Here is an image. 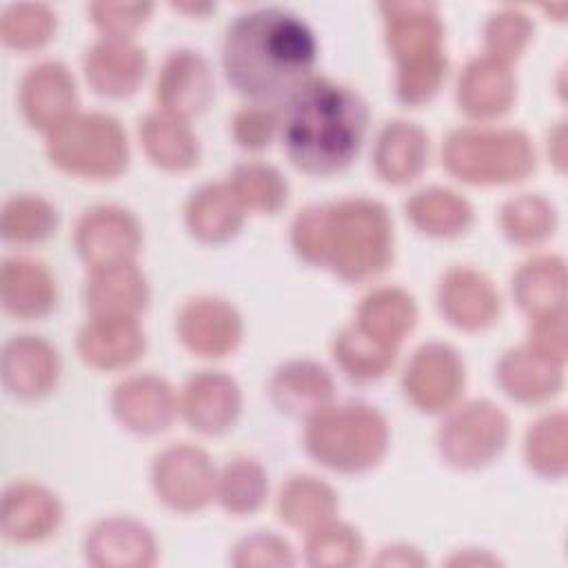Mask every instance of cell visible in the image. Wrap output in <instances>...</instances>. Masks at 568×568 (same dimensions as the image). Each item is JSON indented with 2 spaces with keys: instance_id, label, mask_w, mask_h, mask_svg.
Instances as JSON below:
<instances>
[{
  "instance_id": "6da1fadb",
  "label": "cell",
  "mask_w": 568,
  "mask_h": 568,
  "mask_svg": "<svg viewBox=\"0 0 568 568\" xmlns=\"http://www.w3.org/2000/svg\"><path fill=\"white\" fill-rule=\"evenodd\" d=\"M317 60L313 29L293 11L262 7L240 13L224 33L222 71L251 104H284Z\"/></svg>"
},
{
  "instance_id": "7a4b0ae2",
  "label": "cell",
  "mask_w": 568,
  "mask_h": 568,
  "mask_svg": "<svg viewBox=\"0 0 568 568\" xmlns=\"http://www.w3.org/2000/svg\"><path fill=\"white\" fill-rule=\"evenodd\" d=\"M282 106V146L302 173L335 175L359 155L371 113L351 87L311 75Z\"/></svg>"
},
{
  "instance_id": "3957f363",
  "label": "cell",
  "mask_w": 568,
  "mask_h": 568,
  "mask_svg": "<svg viewBox=\"0 0 568 568\" xmlns=\"http://www.w3.org/2000/svg\"><path fill=\"white\" fill-rule=\"evenodd\" d=\"M295 253L346 282L382 273L393 260V222L386 206L368 197L313 204L291 226Z\"/></svg>"
},
{
  "instance_id": "277c9868",
  "label": "cell",
  "mask_w": 568,
  "mask_h": 568,
  "mask_svg": "<svg viewBox=\"0 0 568 568\" xmlns=\"http://www.w3.org/2000/svg\"><path fill=\"white\" fill-rule=\"evenodd\" d=\"M386 44L397 62L395 93L408 106L428 102L446 75L444 29L433 4H379Z\"/></svg>"
},
{
  "instance_id": "5b68a950",
  "label": "cell",
  "mask_w": 568,
  "mask_h": 568,
  "mask_svg": "<svg viewBox=\"0 0 568 568\" xmlns=\"http://www.w3.org/2000/svg\"><path fill=\"white\" fill-rule=\"evenodd\" d=\"M304 446L313 459L337 473H366L388 450V424L366 404L326 406L306 424Z\"/></svg>"
},
{
  "instance_id": "8992f818",
  "label": "cell",
  "mask_w": 568,
  "mask_h": 568,
  "mask_svg": "<svg viewBox=\"0 0 568 568\" xmlns=\"http://www.w3.org/2000/svg\"><path fill=\"white\" fill-rule=\"evenodd\" d=\"M446 169L470 184H508L535 169V149L515 129L462 126L444 142Z\"/></svg>"
},
{
  "instance_id": "52a82bcc",
  "label": "cell",
  "mask_w": 568,
  "mask_h": 568,
  "mask_svg": "<svg viewBox=\"0 0 568 568\" xmlns=\"http://www.w3.org/2000/svg\"><path fill=\"white\" fill-rule=\"evenodd\" d=\"M47 155L71 175L109 180L129 164L126 133L106 113H75L47 133Z\"/></svg>"
},
{
  "instance_id": "ba28073f",
  "label": "cell",
  "mask_w": 568,
  "mask_h": 568,
  "mask_svg": "<svg viewBox=\"0 0 568 568\" xmlns=\"http://www.w3.org/2000/svg\"><path fill=\"white\" fill-rule=\"evenodd\" d=\"M508 430V417L495 404L475 399L448 415L437 433V448L455 468H481L504 450Z\"/></svg>"
},
{
  "instance_id": "9c48e42d",
  "label": "cell",
  "mask_w": 568,
  "mask_h": 568,
  "mask_svg": "<svg viewBox=\"0 0 568 568\" xmlns=\"http://www.w3.org/2000/svg\"><path fill=\"white\" fill-rule=\"evenodd\" d=\"M151 477L158 499L178 513L200 510L215 497V468L209 455L191 444L164 448L153 462Z\"/></svg>"
},
{
  "instance_id": "30bf717a",
  "label": "cell",
  "mask_w": 568,
  "mask_h": 568,
  "mask_svg": "<svg viewBox=\"0 0 568 568\" xmlns=\"http://www.w3.org/2000/svg\"><path fill=\"white\" fill-rule=\"evenodd\" d=\"M464 388V362L442 342H428L415 351L404 373L406 397L424 413L448 410Z\"/></svg>"
},
{
  "instance_id": "8fae6325",
  "label": "cell",
  "mask_w": 568,
  "mask_h": 568,
  "mask_svg": "<svg viewBox=\"0 0 568 568\" xmlns=\"http://www.w3.org/2000/svg\"><path fill=\"white\" fill-rule=\"evenodd\" d=\"M75 248L91 266L133 262L142 233L135 215L115 204H100L82 213L75 224Z\"/></svg>"
},
{
  "instance_id": "7c38bea8",
  "label": "cell",
  "mask_w": 568,
  "mask_h": 568,
  "mask_svg": "<svg viewBox=\"0 0 568 568\" xmlns=\"http://www.w3.org/2000/svg\"><path fill=\"white\" fill-rule=\"evenodd\" d=\"M75 82L62 62L47 60L24 73L20 82V109L33 129L51 133L75 115Z\"/></svg>"
},
{
  "instance_id": "4fadbf2b",
  "label": "cell",
  "mask_w": 568,
  "mask_h": 568,
  "mask_svg": "<svg viewBox=\"0 0 568 568\" xmlns=\"http://www.w3.org/2000/svg\"><path fill=\"white\" fill-rule=\"evenodd\" d=\"M442 315L462 331H484L499 317V293L493 282L468 266L446 271L437 286Z\"/></svg>"
},
{
  "instance_id": "5bb4252c",
  "label": "cell",
  "mask_w": 568,
  "mask_h": 568,
  "mask_svg": "<svg viewBox=\"0 0 568 568\" xmlns=\"http://www.w3.org/2000/svg\"><path fill=\"white\" fill-rule=\"evenodd\" d=\"M155 98L160 111L178 118L202 113L213 100V75L206 60L197 51H171L158 75Z\"/></svg>"
},
{
  "instance_id": "9a60e30c",
  "label": "cell",
  "mask_w": 568,
  "mask_h": 568,
  "mask_svg": "<svg viewBox=\"0 0 568 568\" xmlns=\"http://www.w3.org/2000/svg\"><path fill=\"white\" fill-rule=\"evenodd\" d=\"M178 333L189 351L202 357H222L242 339L237 311L217 297L189 300L178 315Z\"/></svg>"
},
{
  "instance_id": "2e32d148",
  "label": "cell",
  "mask_w": 568,
  "mask_h": 568,
  "mask_svg": "<svg viewBox=\"0 0 568 568\" xmlns=\"http://www.w3.org/2000/svg\"><path fill=\"white\" fill-rule=\"evenodd\" d=\"M178 406L191 428L220 435L235 424L242 397L235 379L217 371H202L184 384Z\"/></svg>"
},
{
  "instance_id": "e0dca14e",
  "label": "cell",
  "mask_w": 568,
  "mask_h": 568,
  "mask_svg": "<svg viewBox=\"0 0 568 568\" xmlns=\"http://www.w3.org/2000/svg\"><path fill=\"white\" fill-rule=\"evenodd\" d=\"M62 519V506L55 493L33 481H16L2 495L0 526L7 539L31 544L47 539Z\"/></svg>"
},
{
  "instance_id": "ac0fdd59",
  "label": "cell",
  "mask_w": 568,
  "mask_h": 568,
  "mask_svg": "<svg viewBox=\"0 0 568 568\" xmlns=\"http://www.w3.org/2000/svg\"><path fill=\"white\" fill-rule=\"evenodd\" d=\"M2 384L22 399L47 395L58 379L55 348L38 335H13L2 346Z\"/></svg>"
},
{
  "instance_id": "d6986e66",
  "label": "cell",
  "mask_w": 568,
  "mask_h": 568,
  "mask_svg": "<svg viewBox=\"0 0 568 568\" xmlns=\"http://www.w3.org/2000/svg\"><path fill=\"white\" fill-rule=\"evenodd\" d=\"M111 404L124 428L140 435H153L171 424L178 397L162 377L135 375L115 386Z\"/></svg>"
},
{
  "instance_id": "ffe728a7",
  "label": "cell",
  "mask_w": 568,
  "mask_h": 568,
  "mask_svg": "<svg viewBox=\"0 0 568 568\" xmlns=\"http://www.w3.org/2000/svg\"><path fill=\"white\" fill-rule=\"evenodd\" d=\"M146 55L129 38H102L84 55V75L95 93L126 98L144 80Z\"/></svg>"
},
{
  "instance_id": "44dd1931",
  "label": "cell",
  "mask_w": 568,
  "mask_h": 568,
  "mask_svg": "<svg viewBox=\"0 0 568 568\" xmlns=\"http://www.w3.org/2000/svg\"><path fill=\"white\" fill-rule=\"evenodd\" d=\"M144 351V333L133 315H91L78 333V353L93 368H120Z\"/></svg>"
},
{
  "instance_id": "7402d4cb",
  "label": "cell",
  "mask_w": 568,
  "mask_h": 568,
  "mask_svg": "<svg viewBox=\"0 0 568 568\" xmlns=\"http://www.w3.org/2000/svg\"><path fill=\"white\" fill-rule=\"evenodd\" d=\"M268 393L273 404L291 415L311 419L333 399V377L331 373L311 359H291L275 368Z\"/></svg>"
},
{
  "instance_id": "603a6c76",
  "label": "cell",
  "mask_w": 568,
  "mask_h": 568,
  "mask_svg": "<svg viewBox=\"0 0 568 568\" xmlns=\"http://www.w3.org/2000/svg\"><path fill=\"white\" fill-rule=\"evenodd\" d=\"M0 300L9 315L36 320L55 306V280L31 257H7L0 271Z\"/></svg>"
},
{
  "instance_id": "cb8c5ba5",
  "label": "cell",
  "mask_w": 568,
  "mask_h": 568,
  "mask_svg": "<svg viewBox=\"0 0 568 568\" xmlns=\"http://www.w3.org/2000/svg\"><path fill=\"white\" fill-rule=\"evenodd\" d=\"M87 559L98 566H149L155 561V539L146 526L126 517L98 521L84 541Z\"/></svg>"
},
{
  "instance_id": "d4e9b609",
  "label": "cell",
  "mask_w": 568,
  "mask_h": 568,
  "mask_svg": "<svg viewBox=\"0 0 568 568\" xmlns=\"http://www.w3.org/2000/svg\"><path fill=\"white\" fill-rule=\"evenodd\" d=\"M513 98L515 80L508 64L490 55L473 60L459 78L457 104L470 118H497L510 109Z\"/></svg>"
},
{
  "instance_id": "484cf974",
  "label": "cell",
  "mask_w": 568,
  "mask_h": 568,
  "mask_svg": "<svg viewBox=\"0 0 568 568\" xmlns=\"http://www.w3.org/2000/svg\"><path fill=\"white\" fill-rule=\"evenodd\" d=\"M149 300L146 280L133 262L91 268L84 302L91 315H138Z\"/></svg>"
},
{
  "instance_id": "4316f807",
  "label": "cell",
  "mask_w": 568,
  "mask_h": 568,
  "mask_svg": "<svg viewBox=\"0 0 568 568\" xmlns=\"http://www.w3.org/2000/svg\"><path fill=\"white\" fill-rule=\"evenodd\" d=\"M375 171L388 184L413 182L428 164V135L413 122H388L375 144Z\"/></svg>"
},
{
  "instance_id": "83f0119b",
  "label": "cell",
  "mask_w": 568,
  "mask_h": 568,
  "mask_svg": "<svg viewBox=\"0 0 568 568\" xmlns=\"http://www.w3.org/2000/svg\"><path fill=\"white\" fill-rule=\"evenodd\" d=\"M497 379L506 395L517 402H541L555 395L561 386V362L535 351L532 346H521L508 351L499 366Z\"/></svg>"
},
{
  "instance_id": "f1b7e54d",
  "label": "cell",
  "mask_w": 568,
  "mask_h": 568,
  "mask_svg": "<svg viewBox=\"0 0 568 568\" xmlns=\"http://www.w3.org/2000/svg\"><path fill=\"white\" fill-rule=\"evenodd\" d=\"M244 209L226 184H204L186 202V226L202 242H226L237 235Z\"/></svg>"
},
{
  "instance_id": "f546056e",
  "label": "cell",
  "mask_w": 568,
  "mask_h": 568,
  "mask_svg": "<svg viewBox=\"0 0 568 568\" xmlns=\"http://www.w3.org/2000/svg\"><path fill=\"white\" fill-rule=\"evenodd\" d=\"M140 138L153 164L166 171H186L197 164L200 144L184 118L155 111L140 124Z\"/></svg>"
},
{
  "instance_id": "4dcf8cb0",
  "label": "cell",
  "mask_w": 568,
  "mask_h": 568,
  "mask_svg": "<svg viewBox=\"0 0 568 568\" xmlns=\"http://www.w3.org/2000/svg\"><path fill=\"white\" fill-rule=\"evenodd\" d=\"M353 322L375 339L399 348L417 322V306L402 288H377L362 300Z\"/></svg>"
},
{
  "instance_id": "1f68e13d",
  "label": "cell",
  "mask_w": 568,
  "mask_h": 568,
  "mask_svg": "<svg viewBox=\"0 0 568 568\" xmlns=\"http://www.w3.org/2000/svg\"><path fill=\"white\" fill-rule=\"evenodd\" d=\"M406 215L426 235L455 237L473 222V206L455 191L424 189L406 202Z\"/></svg>"
},
{
  "instance_id": "d6a6232c",
  "label": "cell",
  "mask_w": 568,
  "mask_h": 568,
  "mask_svg": "<svg viewBox=\"0 0 568 568\" xmlns=\"http://www.w3.org/2000/svg\"><path fill=\"white\" fill-rule=\"evenodd\" d=\"M333 357L346 377L355 382H371L393 368L397 348L375 339L353 322L335 335Z\"/></svg>"
},
{
  "instance_id": "836d02e7",
  "label": "cell",
  "mask_w": 568,
  "mask_h": 568,
  "mask_svg": "<svg viewBox=\"0 0 568 568\" xmlns=\"http://www.w3.org/2000/svg\"><path fill=\"white\" fill-rule=\"evenodd\" d=\"M513 293L530 317L564 308V262L550 255L528 260L513 280Z\"/></svg>"
},
{
  "instance_id": "e575fe53",
  "label": "cell",
  "mask_w": 568,
  "mask_h": 568,
  "mask_svg": "<svg viewBox=\"0 0 568 568\" xmlns=\"http://www.w3.org/2000/svg\"><path fill=\"white\" fill-rule=\"evenodd\" d=\"M277 510L282 521L293 528L313 530L315 526L328 521L337 510L335 490L311 475L291 477L277 497Z\"/></svg>"
},
{
  "instance_id": "d590c367",
  "label": "cell",
  "mask_w": 568,
  "mask_h": 568,
  "mask_svg": "<svg viewBox=\"0 0 568 568\" xmlns=\"http://www.w3.org/2000/svg\"><path fill=\"white\" fill-rule=\"evenodd\" d=\"M58 209L40 195H13L2 206V237L13 244H33L51 237L58 229Z\"/></svg>"
},
{
  "instance_id": "8d00e7d4",
  "label": "cell",
  "mask_w": 568,
  "mask_h": 568,
  "mask_svg": "<svg viewBox=\"0 0 568 568\" xmlns=\"http://www.w3.org/2000/svg\"><path fill=\"white\" fill-rule=\"evenodd\" d=\"M231 191L246 211L277 213L286 204L288 184L282 173L264 162L237 164L229 180Z\"/></svg>"
},
{
  "instance_id": "74e56055",
  "label": "cell",
  "mask_w": 568,
  "mask_h": 568,
  "mask_svg": "<svg viewBox=\"0 0 568 568\" xmlns=\"http://www.w3.org/2000/svg\"><path fill=\"white\" fill-rule=\"evenodd\" d=\"M268 481L264 468L248 457L233 459L224 466L215 484V497L222 508L233 515L255 513L266 497Z\"/></svg>"
},
{
  "instance_id": "f35d334b",
  "label": "cell",
  "mask_w": 568,
  "mask_h": 568,
  "mask_svg": "<svg viewBox=\"0 0 568 568\" xmlns=\"http://www.w3.org/2000/svg\"><path fill=\"white\" fill-rule=\"evenodd\" d=\"M55 13L44 4H11L0 20L2 42L18 51H31L51 40Z\"/></svg>"
},
{
  "instance_id": "ab89813d",
  "label": "cell",
  "mask_w": 568,
  "mask_h": 568,
  "mask_svg": "<svg viewBox=\"0 0 568 568\" xmlns=\"http://www.w3.org/2000/svg\"><path fill=\"white\" fill-rule=\"evenodd\" d=\"M362 537L346 524L324 521L308 530L306 559L313 566H351L362 559Z\"/></svg>"
},
{
  "instance_id": "60d3db41",
  "label": "cell",
  "mask_w": 568,
  "mask_h": 568,
  "mask_svg": "<svg viewBox=\"0 0 568 568\" xmlns=\"http://www.w3.org/2000/svg\"><path fill=\"white\" fill-rule=\"evenodd\" d=\"M552 206L535 195L510 200L501 209V229L510 242L535 244L552 233Z\"/></svg>"
},
{
  "instance_id": "b9f144b4",
  "label": "cell",
  "mask_w": 568,
  "mask_h": 568,
  "mask_svg": "<svg viewBox=\"0 0 568 568\" xmlns=\"http://www.w3.org/2000/svg\"><path fill=\"white\" fill-rule=\"evenodd\" d=\"M526 459L541 475H561L566 466L564 413L546 415L526 433Z\"/></svg>"
},
{
  "instance_id": "7bdbcfd3",
  "label": "cell",
  "mask_w": 568,
  "mask_h": 568,
  "mask_svg": "<svg viewBox=\"0 0 568 568\" xmlns=\"http://www.w3.org/2000/svg\"><path fill=\"white\" fill-rule=\"evenodd\" d=\"M530 33H532V24H530L528 16H524L521 11L504 9L495 16H490V20L486 22V29H484L488 55L508 64L513 58H517L521 53Z\"/></svg>"
},
{
  "instance_id": "ee69618b",
  "label": "cell",
  "mask_w": 568,
  "mask_h": 568,
  "mask_svg": "<svg viewBox=\"0 0 568 568\" xmlns=\"http://www.w3.org/2000/svg\"><path fill=\"white\" fill-rule=\"evenodd\" d=\"M153 11V4L140 2H95L89 7L93 24L104 33V38H129Z\"/></svg>"
},
{
  "instance_id": "f6af8a7d",
  "label": "cell",
  "mask_w": 568,
  "mask_h": 568,
  "mask_svg": "<svg viewBox=\"0 0 568 568\" xmlns=\"http://www.w3.org/2000/svg\"><path fill=\"white\" fill-rule=\"evenodd\" d=\"M277 129L280 118L268 106L251 104L237 111L233 118V138L246 151H260L268 146Z\"/></svg>"
},
{
  "instance_id": "bcb514c9",
  "label": "cell",
  "mask_w": 568,
  "mask_h": 568,
  "mask_svg": "<svg viewBox=\"0 0 568 568\" xmlns=\"http://www.w3.org/2000/svg\"><path fill=\"white\" fill-rule=\"evenodd\" d=\"M295 559L291 555V548L284 539L268 535V532H257L246 539H242L235 546V557L233 564L237 566H251V564H284L291 566Z\"/></svg>"
}]
</instances>
